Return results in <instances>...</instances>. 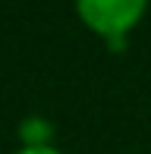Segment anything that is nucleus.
Segmentation results:
<instances>
[{
    "label": "nucleus",
    "instance_id": "obj_1",
    "mask_svg": "<svg viewBox=\"0 0 151 154\" xmlns=\"http://www.w3.org/2000/svg\"><path fill=\"white\" fill-rule=\"evenodd\" d=\"M148 0H76V13L85 29L107 41L110 51H123L126 38L142 22Z\"/></svg>",
    "mask_w": 151,
    "mask_h": 154
},
{
    "label": "nucleus",
    "instance_id": "obj_2",
    "mask_svg": "<svg viewBox=\"0 0 151 154\" xmlns=\"http://www.w3.org/2000/svg\"><path fill=\"white\" fill-rule=\"evenodd\" d=\"M16 154H63V151H57L54 145H25V148H19Z\"/></svg>",
    "mask_w": 151,
    "mask_h": 154
}]
</instances>
